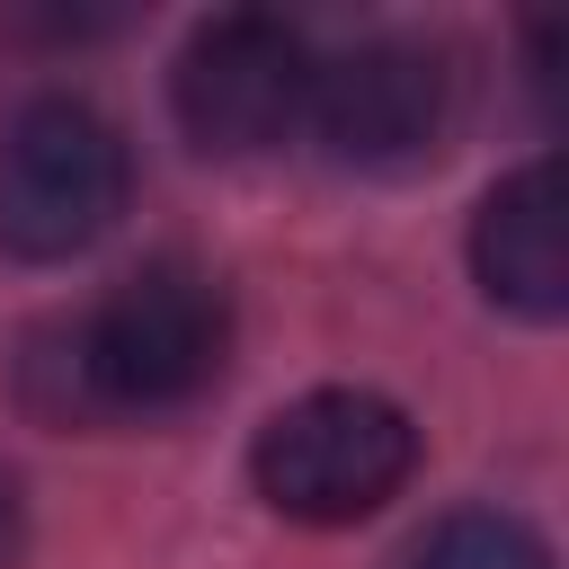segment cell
Returning a JSON list of instances; mask_svg holds the SVG:
<instances>
[{
    "label": "cell",
    "mask_w": 569,
    "mask_h": 569,
    "mask_svg": "<svg viewBox=\"0 0 569 569\" xmlns=\"http://www.w3.org/2000/svg\"><path fill=\"white\" fill-rule=\"evenodd\" d=\"M231 356V293L196 258H151L107 284L80 320H53L18 356V400L44 427L169 418L213 391Z\"/></svg>",
    "instance_id": "1"
},
{
    "label": "cell",
    "mask_w": 569,
    "mask_h": 569,
    "mask_svg": "<svg viewBox=\"0 0 569 569\" xmlns=\"http://www.w3.org/2000/svg\"><path fill=\"white\" fill-rule=\"evenodd\" d=\"M133 196V151L89 98H27L0 116V249L9 258H80L116 231Z\"/></svg>",
    "instance_id": "2"
},
{
    "label": "cell",
    "mask_w": 569,
    "mask_h": 569,
    "mask_svg": "<svg viewBox=\"0 0 569 569\" xmlns=\"http://www.w3.org/2000/svg\"><path fill=\"white\" fill-rule=\"evenodd\" d=\"M418 471V427L382 391H302L249 445V480L293 525H356Z\"/></svg>",
    "instance_id": "3"
},
{
    "label": "cell",
    "mask_w": 569,
    "mask_h": 569,
    "mask_svg": "<svg viewBox=\"0 0 569 569\" xmlns=\"http://www.w3.org/2000/svg\"><path fill=\"white\" fill-rule=\"evenodd\" d=\"M311 71L320 62H311L302 27L267 18V9H222L187 36V53L169 71V107L196 151L249 160V151H276L311 116Z\"/></svg>",
    "instance_id": "4"
},
{
    "label": "cell",
    "mask_w": 569,
    "mask_h": 569,
    "mask_svg": "<svg viewBox=\"0 0 569 569\" xmlns=\"http://www.w3.org/2000/svg\"><path fill=\"white\" fill-rule=\"evenodd\" d=\"M453 116H462V71L445 44L418 36H373L311 71V124L356 169H409L445 151Z\"/></svg>",
    "instance_id": "5"
},
{
    "label": "cell",
    "mask_w": 569,
    "mask_h": 569,
    "mask_svg": "<svg viewBox=\"0 0 569 569\" xmlns=\"http://www.w3.org/2000/svg\"><path fill=\"white\" fill-rule=\"evenodd\" d=\"M471 276L498 311L525 320H560L569 311V196H560V160H525L516 178H498L471 213Z\"/></svg>",
    "instance_id": "6"
},
{
    "label": "cell",
    "mask_w": 569,
    "mask_h": 569,
    "mask_svg": "<svg viewBox=\"0 0 569 569\" xmlns=\"http://www.w3.org/2000/svg\"><path fill=\"white\" fill-rule=\"evenodd\" d=\"M400 569H551V542L507 507H453L409 542Z\"/></svg>",
    "instance_id": "7"
},
{
    "label": "cell",
    "mask_w": 569,
    "mask_h": 569,
    "mask_svg": "<svg viewBox=\"0 0 569 569\" xmlns=\"http://www.w3.org/2000/svg\"><path fill=\"white\" fill-rule=\"evenodd\" d=\"M9 551H18V480L0 471V560H9Z\"/></svg>",
    "instance_id": "8"
}]
</instances>
